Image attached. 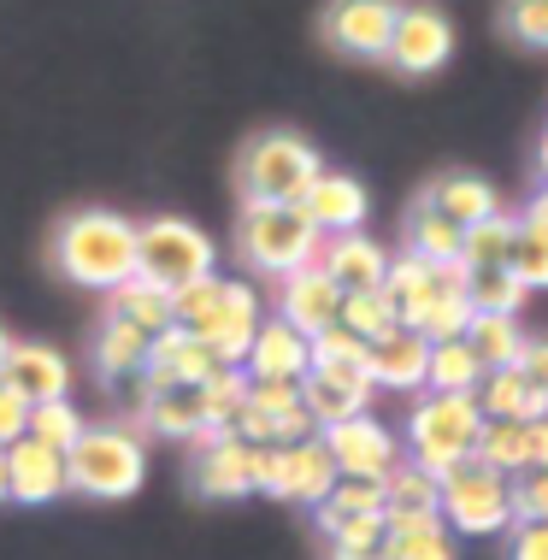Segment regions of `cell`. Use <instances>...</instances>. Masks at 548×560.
<instances>
[{
    "label": "cell",
    "instance_id": "21",
    "mask_svg": "<svg viewBox=\"0 0 548 560\" xmlns=\"http://www.w3.org/2000/svg\"><path fill=\"white\" fill-rule=\"evenodd\" d=\"M424 366H431V342L413 330H389L384 342H365V377L372 389H395V396H419L424 389Z\"/></svg>",
    "mask_w": 548,
    "mask_h": 560
},
{
    "label": "cell",
    "instance_id": "2",
    "mask_svg": "<svg viewBox=\"0 0 548 560\" xmlns=\"http://www.w3.org/2000/svg\"><path fill=\"white\" fill-rule=\"evenodd\" d=\"M54 266L83 290H118L125 278H136V224L113 207L66 213V224L54 231Z\"/></svg>",
    "mask_w": 548,
    "mask_h": 560
},
{
    "label": "cell",
    "instance_id": "41",
    "mask_svg": "<svg viewBox=\"0 0 548 560\" xmlns=\"http://www.w3.org/2000/svg\"><path fill=\"white\" fill-rule=\"evenodd\" d=\"M508 271L525 283V290H548V231H530V224H520L513 254H508Z\"/></svg>",
    "mask_w": 548,
    "mask_h": 560
},
{
    "label": "cell",
    "instance_id": "15",
    "mask_svg": "<svg viewBox=\"0 0 548 560\" xmlns=\"http://www.w3.org/2000/svg\"><path fill=\"white\" fill-rule=\"evenodd\" d=\"M136 413H142L148 431L172 436V443H207L212 419H207V384H154L136 396Z\"/></svg>",
    "mask_w": 548,
    "mask_h": 560
},
{
    "label": "cell",
    "instance_id": "33",
    "mask_svg": "<svg viewBox=\"0 0 548 560\" xmlns=\"http://www.w3.org/2000/svg\"><path fill=\"white\" fill-rule=\"evenodd\" d=\"M113 295V319H125L136 330H148V337H160V330H172V295L154 290V283H142V278H125L118 290H106Z\"/></svg>",
    "mask_w": 548,
    "mask_h": 560
},
{
    "label": "cell",
    "instance_id": "48",
    "mask_svg": "<svg viewBox=\"0 0 548 560\" xmlns=\"http://www.w3.org/2000/svg\"><path fill=\"white\" fill-rule=\"evenodd\" d=\"M520 372L530 377V384L548 396V337H537V342H525V354H520Z\"/></svg>",
    "mask_w": 548,
    "mask_h": 560
},
{
    "label": "cell",
    "instance_id": "38",
    "mask_svg": "<svg viewBox=\"0 0 548 560\" xmlns=\"http://www.w3.org/2000/svg\"><path fill=\"white\" fill-rule=\"evenodd\" d=\"M513 236H520V219L513 213H490L483 224H471L460 236V271H483V266H508Z\"/></svg>",
    "mask_w": 548,
    "mask_h": 560
},
{
    "label": "cell",
    "instance_id": "55",
    "mask_svg": "<svg viewBox=\"0 0 548 560\" xmlns=\"http://www.w3.org/2000/svg\"><path fill=\"white\" fill-rule=\"evenodd\" d=\"M543 189H548V177H543Z\"/></svg>",
    "mask_w": 548,
    "mask_h": 560
},
{
    "label": "cell",
    "instance_id": "20",
    "mask_svg": "<svg viewBox=\"0 0 548 560\" xmlns=\"http://www.w3.org/2000/svg\"><path fill=\"white\" fill-rule=\"evenodd\" d=\"M337 313H342V290L318 266H301V271H289V278L278 283V319L295 325L307 342L318 337V330L337 325Z\"/></svg>",
    "mask_w": 548,
    "mask_h": 560
},
{
    "label": "cell",
    "instance_id": "52",
    "mask_svg": "<svg viewBox=\"0 0 548 560\" xmlns=\"http://www.w3.org/2000/svg\"><path fill=\"white\" fill-rule=\"evenodd\" d=\"M0 502H12L7 495V448H0Z\"/></svg>",
    "mask_w": 548,
    "mask_h": 560
},
{
    "label": "cell",
    "instance_id": "49",
    "mask_svg": "<svg viewBox=\"0 0 548 560\" xmlns=\"http://www.w3.org/2000/svg\"><path fill=\"white\" fill-rule=\"evenodd\" d=\"M537 466H548V419H530L525 431V472H537Z\"/></svg>",
    "mask_w": 548,
    "mask_h": 560
},
{
    "label": "cell",
    "instance_id": "27",
    "mask_svg": "<svg viewBox=\"0 0 548 560\" xmlns=\"http://www.w3.org/2000/svg\"><path fill=\"white\" fill-rule=\"evenodd\" d=\"M478 413L483 419H520V425H530V419H548V396L520 366H508V372H483V384H478Z\"/></svg>",
    "mask_w": 548,
    "mask_h": 560
},
{
    "label": "cell",
    "instance_id": "35",
    "mask_svg": "<svg viewBox=\"0 0 548 560\" xmlns=\"http://www.w3.org/2000/svg\"><path fill=\"white\" fill-rule=\"evenodd\" d=\"M365 513H384V483L377 478H337L330 495L313 508V520H318V532L330 537L342 520H365Z\"/></svg>",
    "mask_w": 548,
    "mask_h": 560
},
{
    "label": "cell",
    "instance_id": "34",
    "mask_svg": "<svg viewBox=\"0 0 548 560\" xmlns=\"http://www.w3.org/2000/svg\"><path fill=\"white\" fill-rule=\"evenodd\" d=\"M454 278V271H443V266H431V260H419V254H401V260H389V271H384V295L395 301V313H413L419 301H431L443 283Z\"/></svg>",
    "mask_w": 548,
    "mask_h": 560
},
{
    "label": "cell",
    "instance_id": "36",
    "mask_svg": "<svg viewBox=\"0 0 548 560\" xmlns=\"http://www.w3.org/2000/svg\"><path fill=\"white\" fill-rule=\"evenodd\" d=\"M384 560H454V532L443 520L384 525Z\"/></svg>",
    "mask_w": 548,
    "mask_h": 560
},
{
    "label": "cell",
    "instance_id": "1",
    "mask_svg": "<svg viewBox=\"0 0 548 560\" xmlns=\"http://www.w3.org/2000/svg\"><path fill=\"white\" fill-rule=\"evenodd\" d=\"M260 295H254V283L242 278H201L189 283V290L172 295V325L189 330V337H201L212 348V360L219 366H242V354H248L254 330H260Z\"/></svg>",
    "mask_w": 548,
    "mask_h": 560
},
{
    "label": "cell",
    "instance_id": "23",
    "mask_svg": "<svg viewBox=\"0 0 548 560\" xmlns=\"http://www.w3.org/2000/svg\"><path fill=\"white\" fill-rule=\"evenodd\" d=\"M219 372V360H212V348L201 337H189V330H160L154 348H148V366H142V389L154 384H207V377Z\"/></svg>",
    "mask_w": 548,
    "mask_h": 560
},
{
    "label": "cell",
    "instance_id": "44",
    "mask_svg": "<svg viewBox=\"0 0 548 560\" xmlns=\"http://www.w3.org/2000/svg\"><path fill=\"white\" fill-rule=\"evenodd\" d=\"M313 366H360L365 372V342L354 337V330H342V325L318 330L313 337Z\"/></svg>",
    "mask_w": 548,
    "mask_h": 560
},
{
    "label": "cell",
    "instance_id": "42",
    "mask_svg": "<svg viewBox=\"0 0 548 560\" xmlns=\"http://www.w3.org/2000/svg\"><path fill=\"white\" fill-rule=\"evenodd\" d=\"M508 502H513V525H548V466H537V472H513L508 478Z\"/></svg>",
    "mask_w": 548,
    "mask_h": 560
},
{
    "label": "cell",
    "instance_id": "7",
    "mask_svg": "<svg viewBox=\"0 0 548 560\" xmlns=\"http://www.w3.org/2000/svg\"><path fill=\"white\" fill-rule=\"evenodd\" d=\"M212 260H219V248H212V236L201 231V224H189V219L136 224V278L154 283V290H165V295L212 278Z\"/></svg>",
    "mask_w": 548,
    "mask_h": 560
},
{
    "label": "cell",
    "instance_id": "40",
    "mask_svg": "<svg viewBox=\"0 0 548 560\" xmlns=\"http://www.w3.org/2000/svg\"><path fill=\"white\" fill-rule=\"evenodd\" d=\"M24 436H36V443H48V448H59V454H66V448L83 436V413H78L71 401L30 407V425H24Z\"/></svg>",
    "mask_w": 548,
    "mask_h": 560
},
{
    "label": "cell",
    "instance_id": "29",
    "mask_svg": "<svg viewBox=\"0 0 548 560\" xmlns=\"http://www.w3.org/2000/svg\"><path fill=\"white\" fill-rule=\"evenodd\" d=\"M460 271V266H454ZM460 295L471 313H495V319H520V307L530 301V290L513 278L508 266H483V271H460Z\"/></svg>",
    "mask_w": 548,
    "mask_h": 560
},
{
    "label": "cell",
    "instance_id": "17",
    "mask_svg": "<svg viewBox=\"0 0 548 560\" xmlns=\"http://www.w3.org/2000/svg\"><path fill=\"white\" fill-rule=\"evenodd\" d=\"M242 372H248L254 384H301V377L313 372V342L283 319H260L248 354H242Z\"/></svg>",
    "mask_w": 548,
    "mask_h": 560
},
{
    "label": "cell",
    "instance_id": "12",
    "mask_svg": "<svg viewBox=\"0 0 548 560\" xmlns=\"http://www.w3.org/2000/svg\"><path fill=\"white\" fill-rule=\"evenodd\" d=\"M395 12H401V0H330L325 7V42L348 59H384Z\"/></svg>",
    "mask_w": 548,
    "mask_h": 560
},
{
    "label": "cell",
    "instance_id": "37",
    "mask_svg": "<svg viewBox=\"0 0 548 560\" xmlns=\"http://www.w3.org/2000/svg\"><path fill=\"white\" fill-rule=\"evenodd\" d=\"M337 325L354 330L360 342H384L389 330H401V313H395V301H389L384 290H348Z\"/></svg>",
    "mask_w": 548,
    "mask_h": 560
},
{
    "label": "cell",
    "instance_id": "11",
    "mask_svg": "<svg viewBox=\"0 0 548 560\" xmlns=\"http://www.w3.org/2000/svg\"><path fill=\"white\" fill-rule=\"evenodd\" d=\"M318 443H325L330 466H337V478H389V466L401 460V443H395V431L384 419L360 413V419H342V425H325L318 431Z\"/></svg>",
    "mask_w": 548,
    "mask_h": 560
},
{
    "label": "cell",
    "instance_id": "26",
    "mask_svg": "<svg viewBox=\"0 0 548 560\" xmlns=\"http://www.w3.org/2000/svg\"><path fill=\"white\" fill-rule=\"evenodd\" d=\"M443 478H431L413 460H395L384 478V525H407V520H443Z\"/></svg>",
    "mask_w": 548,
    "mask_h": 560
},
{
    "label": "cell",
    "instance_id": "8",
    "mask_svg": "<svg viewBox=\"0 0 548 560\" xmlns=\"http://www.w3.org/2000/svg\"><path fill=\"white\" fill-rule=\"evenodd\" d=\"M448 532L460 537H495L513 525V502H508V478L483 460H460L454 472H443V502H436Z\"/></svg>",
    "mask_w": 548,
    "mask_h": 560
},
{
    "label": "cell",
    "instance_id": "19",
    "mask_svg": "<svg viewBox=\"0 0 548 560\" xmlns=\"http://www.w3.org/2000/svg\"><path fill=\"white\" fill-rule=\"evenodd\" d=\"M71 483H66V454L36 443V436H19V443L7 448V495L24 508H48L59 502Z\"/></svg>",
    "mask_w": 548,
    "mask_h": 560
},
{
    "label": "cell",
    "instance_id": "4",
    "mask_svg": "<svg viewBox=\"0 0 548 560\" xmlns=\"http://www.w3.org/2000/svg\"><path fill=\"white\" fill-rule=\"evenodd\" d=\"M325 172L318 148L295 130H266L242 148L236 184H242V207H295L307 184Z\"/></svg>",
    "mask_w": 548,
    "mask_h": 560
},
{
    "label": "cell",
    "instance_id": "9",
    "mask_svg": "<svg viewBox=\"0 0 548 560\" xmlns=\"http://www.w3.org/2000/svg\"><path fill=\"white\" fill-rule=\"evenodd\" d=\"M337 483V466L318 436L307 443H289V448H260V490L278 495V502H301V508H318Z\"/></svg>",
    "mask_w": 548,
    "mask_h": 560
},
{
    "label": "cell",
    "instance_id": "32",
    "mask_svg": "<svg viewBox=\"0 0 548 560\" xmlns=\"http://www.w3.org/2000/svg\"><path fill=\"white\" fill-rule=\"evenodd\" d=\"M460 224H448L436 207H413L407 213V254H419V260H431V266H443V271H454L460 266Z\"/></svg>",
    "mask_w": 548,
    "mask_h": 560
},
{
    "label": "cell",
    "instance_id": "54",
    "mask_svg": "<svg viewBox=\"0 0 548 560\" xmlns=\"http://www.w3.org/2000/svg\"><path fill=\"white\" fill-rule=\"evenodd\" d=\"M7 348H12V337H7V330H0V366H7Z\"/></svg>",
    "mask_w": 548,
    "mask_h": 560
},
{
    "label": "cell",
    "instance_id": "31",
    "mask_svg": "<svg viewBox=\"0 0 548 560\" xmlns=\"http://www.w3.org/2000/svg\"><path fill=\"white\" fill-rule=\"evenodd\" d=\"M478 384H483V366L466 348V337L431 342V366H424V389L431 396H478Z\"/></svg>",
    "mask_w": 548,
    "mask_h": 560
},
{
    "label": "cell",
    "instance_id": "6",
    "mask_svg": "<svg viewBox=\"0 0 548 560\" xmlns=\"http://www.w3.org/2000/svg\"><path fill=\"white\" fill-rule=\"evenodd\" d=\"M478 436H483V413L471 396H431L424 389L413 401V413H407V448H413V466H424L431 478L471 460Z\"/></svg>",
    "mask_w": 548,
    "mask_h": 560
},
{
    "label": "cell",
    "instance_id": "24",
    "mask_svg": "<svg viewBox=\"0 0 548 560\" xmlns=\"http://www.w3.org/2000/svg\"><path fill=\"white\" fill-rule=\"evenodd\" d=\"M148 348H154L148 330H136V325H125V319H113V313H106L101 330H95V372L106 377V389H113V384H136V389H142Z\"/></svg>",
    "mask_w": 548,
    "mask_h": 560
},
{
    "label": "cell",
    "instance_id": "16",
    "mask_svg": "<svg viewBox=\"0 0 548 560\" xmlns=\"http://www.w3.org/2000/svg\"><path fill=\"white\" fill-rule=\"evenodd\" d=\"M301 407L313 413V425H342V419L372 413V377L360 366H313L301 377Z\"/></svg>",
    "mask_w": 548,
    "mask_h": 560
},
{
    "label": "cell",
    "instance_id": "46",
    "mask_svg": "<svg viewBox=\"0 0 548 560\" xmlns=\"http://www.w3.org/2000/svg\"><path fill=\"white\" fill-rule=\"evenodd\" d=\"M24 425H30V407H24L19 396H12L7 384H0V448H12V443H19Z\"/></svg>",
    "mask_w": 548,
    "mask_h": 560
},
{
    "label": "cell",
    "instance_id": "50",
    "mask_svg": "<svg viewBox=\"0 0 548 560\" xmlns=\"http://www.w3.org/2000/svg\"><path fill=\"white\" fill-rule=\"evenodd\" d=\"M520 224H530V231H548V189H537V195H530V201H525Z\"/></svg>",
    "mask_w": 548,
    "mask_h": 560
},
{
    "label": "cell",
    "instance_id": "43",
    "mask_svg": "<svg viewBox=\"0 0 548 560\" xmlns=\"http://www.w3.org/2000/svg\"><path fill=\"white\" fill-rule=\"evenodd\" d=\"M501 24H508V36L525 42V48H548V0H508Z\"/></svg>",
    "mask_w": 548,
    "mask_h": 560
},
{
    "label": "cell",
    "instance_id": "53",
    "mask_svg": "<svg viewBox=\"0 0 548 560\" xmlns=\"http://www.w3.org/2000/svg\"><path fill=\"white\" fill-rule=\"evenodd\" d=\"M537 160H543V177H548V125H543V142H537Z\"/></svg>",
    "mask_w": 548,
    "mask_h": 560
},
{
    "label": "cell",
    "instance_id": "14",
    "mask_svg": "<svg viewBox=\"0 0 548 560\" xmlns=\"http://www.w3.org/2000/svg\"><path fill=\"white\" fill-rule=\"evenodd\" d=\"M0 384L12 389L24 407H48V401H71V366L54 342H12Z\"/></svg>",
    "mask_w": 548,
    "mask_h": 560
},
{
    "label": "cell",
    "instance_id": "47",
    "mask_svg": "<svg viewBox=\"0 0 548 560\" xmlns=\"http://www.w3.org/2000/svg\"><path fill=\"white\" fill-rule=\"evenodd\" d=\"M508 560H548V525H513Z\"/></svg>",
    "mask_w": 548,
    "mask_h": 560
},
{
    "label": "cell",
    "instance_id": "13",
    "mask_svg": "<svg viewBox=\"0 0 548 560\" xmlns=\"http://www.w3.org/2000/svg\"><path fill=\"white\" fill-rule=\"evenodd\" d=\"M195 490L212 495V502H236V495L260 490V448L242 443V436H207L201 454H195Z\"/></svg>",
    "mask_w": 548,
    "mask_h": 560
},
{
    "label": "cell",
    "instance_id": "22",
    "mask_svg": "<svg viewBox=\"0 0 548 560\" xmlns=\"http://www.w3.org/2000/svg\"><path fill=\"white\" fill-rule=\"evenodd\" d=\"M318 271L348 295V290H384V271H389V248L372 242L365 231H348V236H325L318 248Z\"/></svg>",
    "mask_w": 548,
    "mask_h": 560
},
{
    "label": "cell",
    "instance_id": "3",
    "mask_svg": "<svg viewBox=\"0 0 548 560\" xmlns=\"http://www.w3.org/2000/svg\"><path fill=\"white\" fill-rule=\"evenodd\" d=\"M148 478V443L130 425H83V436L66 448V483L95 502H125Z\"/></svg>",
    "mask_w": 548,
    "mask_h": 560
},
{
    "label": "cell",
    "instance_id": "30",
    "mask_svg": "<svg viewBox=\"0 0 548 560\" xmlns=\"http://www.w3.org/2000/svg\"><path fill=\"white\" fill-rule=\"evenodd\" d=\"M525 330L513 325V319H495V313H471V325H466V348L478 354V366L483 372H508V366H520V354H525Z\"/></svg>",
    "mask_w": 548,
    "mask_h": 560
},
{
    "label": "cell",
    "instance_id": "18",
    "mask_svg": "<svg viewBox=\"0 0 548 560\" xmlns=\"http://www.w3.org/2000/svg\"><path fill=\"white\" fill-rule=\"evenodd\" d=\"M295 207L307 213V224L318 236H348L365 224V213H372V195H365V184L348 172H318Z\"/></svg>",
    "mask_w": 548,
    "mask_h": 560
},
{
    "label": "cell",
    "instance_id": "5",
    "mask_svg": "<svg viewBox=\"0 0 548 560\" xmlns=\"http://www.w3.org/2000/svg\"><path fill=\"white\" fill-rule=\"evenodd\" d=\"M318 248H325V236L307 224L301 207H242V219H236V254L260 278L283 283L289 271L318 266Z\"/></svg>",
    "mask_w": 548,
    "mask_h": 560
},
{
    "label": "cell",
    "instance_id": "39",
    "mask_svg": "<svg viewBox=\"0 0 548 560\" xmlns=\"http://www.w3.org/2000/svg\"><path fill=\"white\" fill-rule=\"evenodd\" d=\"M242 401H248V372L242 366H219L207 377V419H212V436L231 431V419L242 413Z\"/></svg>",
    "mask_w": 548,
    "mask_h": 560
},
{
    "label": "cell",
    "instance_id": "51",
    "mask_svg": "<svg viewBox=\"0 0 548 560\" xmlns=\"http://www.w3.org/2000/svg\"><path fill=\"white\" fill-rule=\"evenodd\" d=\"M330 560H384V549H330Z\"/></svg>",
    "mask_w": 548,
    "mask_h": 560
},
{
    "label": "cell",
    "instance_id": "45",
    "mask_svg": "<svg viewBox=\"0 0 548 560\" xmlns=\"http://www.w3.org/2000/svg\"><path fill=\"white\" fill-rule=\"evenodd\" d=\"M248 401L266 413H289V407H301V384H254L248 377Z\"/></svg>",
    "mask_w": 548,
    "mask_h": 560
},
{
    "label": "cell",
    "instance_id": "25",
    "mask_svg": "<svg viewBox=\"0 0 548 560\" xmlns=\"http://www.w3.org/2000/svg\"><path fill=\"white\" fill-rule=\"evenodd\" d=\"M424 207H436V213H443L448 224H460V231H471V224L501 213L495 184H483L478 172H443L431 189H424Z\"/></svg>",
    "mask_w": 548,
    "mask_h": 560
},
{
    "label": "cell",
    "instance_id": "10",
    "mask_svg": "<svg viewBox=\"0 0 548 560\" xmlns=\"http://www.w3.org/2000/svg\"><path fill=\"white\" fill-rule=\"evenodd\" d=\"M454 54V24L443 7H424V0H413V7L395 12V30H389V66L401 71V78H431V71H443Z\"/></svg>",
    "mask_w": 548,
    "mask_h": 560
},
{
    "label": "cell",
    "instance_id": "28",
    "mask_svg": "<svg viewBox=\"0 0 548 560\" xmlns=\"http://www.w3.org/2000/svg\"><path fill=\"white\" fill-rule=\"evenodd\" d=\"M413 337H424V342H454V337H466V325H471V307H466V295H460V271L436 290L431 301H419L413 313L401 319Z\"/></svg>",
    "mask_w": 548,
    "mask_h": 560
}]
</instances>
